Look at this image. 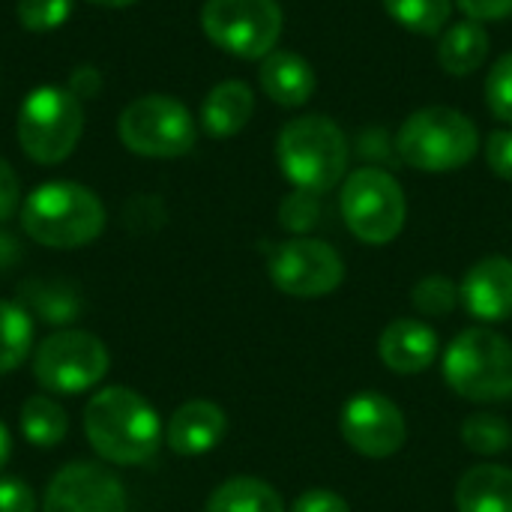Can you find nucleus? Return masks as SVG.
<instances>
[{
    "mask_svg": "<svg viewBox=\"0 0 512 512\" xmlns=\"http://www.w3.org/2000/svg\"><path fill=\"white\" fill-rule=\"evenodd\" d=\"M87 3L108 6V9H123V6H132V3H138V0H87Z\"/></svg>",
    "mask_w": 512,
    "mask_h": 512,
    "instance_id": "58836bf2",
    "label": "nucleus"
},
{
    "mask_svg": "<svg viewBox=\"0 0 512 512\" xmlns=\"http://www.w3.org/2000/svg\"><path fill=\"white\" fill-rule=\"evenodd\" d=\"M15 12H18L21 27L33 33H48V30H57L69 18L72 0H18Z\"/></svg>",
    "mask_w": 512,
    "mask_h": 512,
    "instance_id": "c85d7f7f",
    "label": "nucleus"
},
{
    "mask_svg": "<svg viewBox=\"0 0 512 512\" xmlns=\"http://www.w3.org/2000/svg\"><path fill=\"white\" fill-rule=\"evenodd\" d=\"M18 258H21V246H18V240L0 225V270H9V267H15L18 264Z\"/></svg>",
    "mask_w": 512,
    "mask_h": 512,
    "instance_id": "e433bc0d",
    "label": "nucleus"
},
{
    "mask_svg": "<svg viewBox=\"0 0 512 512\" xmlns=\"http://www.w3.org/2000/svg\"><path fill=\"white\" fill-rule=\"evenodd\" d=\"M396 147L411 168L441 174V171H456L477 156L480 132L471 123V117H465L462 111L432 105L414 111L402 123Z\"/></svg>",
    "mask_w": 512,
    "mask_h": 512,
    "instance_id": "423d86ee",
    "label": "nucleus"
},
{
    "mask_svg": "<svg viewBox=\"0 0 512 512\" xmlns=\"http://www.w3.org/2000/svg\"><path fill=\"white\" fill-rule=\"evenodd\" d=\"M459 297L468 315L483 324H501L512 318V258L489 255L477 261L465 273Z\"/></svg>",
    "mask_w": 512,
    "mask_h": 512,
    "instance_id": "4468645a",
    "label": "nucleus"
},
{
    "mask_svg": "<svg viewBox=\"0 0 512 512\" xmlns=\"http://www.w3.org/2000/svg\"><path fill=\"white\" fill-rule=\"evenodd\" d=\"M0 512H36V495L24 480H0Z\"/></svg>",
    "mask_w": 512,
    "mask_h": 512,
    "instance_id": "473e14b6",
    "label": "nucleus"
},
{
    "mask_svg": "<svg viewBox=\"0 0 512 512\" xmlns=\"http://www.w3.org/2000/svg\"><path fill=\"white\" fill-rule=\"evenodd\" d=\"M201 27L222 51L258 60L273 54L282 33V9L276 0H207Z\"/></svg>",
    "mask_w": 512,
    "mask_h": 512,
    "instance_id": "9d476101",
    "label": "nucleus"
},
{
    "mask_svg": "<svg viewBox=\"0 0 512 512\" xmlns=\"http://www.w3.org/2000/svg\"><path fill=\"white\" fill-rule=\"evenodd\" d=\"M24 234L48 249H78L105 231V207L96 192L72 180L36 186L21 204Z\"/></svg>",
    "mask_w": 512,
    "mask_h": 512,
    "instance_id": "f03ea898",
    "label": "nucleus"
},
{
    "mask_svg": "<svg viewBox=\"0 0 512 512\" xmlns=\"http://www.w3.org/2000/svg\"><path fill=\"white\" fill-rule=\"evenodd\" d=\"M486 162L489 168L504 177V180H512V129H498L489 135L486 141Z\"/></svg>",
    "mask_w": 512,
    "mask_h": 512,
    "instance_id": "7c9ffc66",
    "label": "nucleus"
},
{
    "mask_svg": "<svg viewBox=\"0 0 512 512\" xmlns=\"http://www.w3.org/2000/svg\"><path fill=\"white\" fill-rule=\"evenodd\" d=\"M99 87H102V78H99V72H96L93 66H81V69H75L72 78H69V90H72L78 99H81V96H96Z\"/></svg>",
    "mask_w": 512,
    "mask_h": 512,
    "instance_id": "c9c22d12",
    "label": "nucleus"
},
{
    "mask_svg": "<svg viewBox=\"0 0 512 512\" xmlns=\"http://www.w3.org/2000/svg\"><path fill=\"white\" fill-rule=\"evenodd\" d=\"M459 512H512V471L504 465H474L456 486Z\"/></svg>",
    "mask_w": 512,
    "mask_h": 512,
    "instance_id": "6ab92c4d",
    "label": "nucleus"
},
{
    "mask_svg": "<svg viewBox=\"0 0 512 512\" xmlns=\"http://www.w3.org/2000/svg\"><path fill=\"white\" fill-rule=\"evenodd\" d=\"M9 456H12V438H9V429H6L3 420H0V471L6 468Z\"/></svg>",
    "mask_w": 512,
    "mask_h": 512,
    "instance_id": "4c0bfd02",
    "label": "nucleus"
},
{
    "mask_svg": "<svg viewBox=\"0 0 512 512\" xmlns=\"http://www.w3.org/2000/svg\"><path fill=\"white\" fill-rule=\"evenodd\" d=\"M117 132L126 150L147 159H177L195 147V120L189 108L162 93L129 102L120 114Z\"/></svg>",
    "mask_w": 512,
    "mask_h": 512,
    "instance_id": "1a4fd4ad",
    "label": "nucleus"
},
{
    "mask_svg": "<svg viewBox=\"0 0 512 512\" xmlns=\"http://www.w3.org/2000/svg\"><path fill=\"white\" fill-rule=\"evenodd\" d=\"M84 435L93 453L108 465H144L150 462L165 429L156 408L132 387H105L84 405Z\"/></svg>",
    "mask_w": 512,
    "mask_h": 512,
    "instance_id": "f257e3e1",
    "label": "nucleus"
},
{
    "mask_svg": "<svg viewBox=\"0 0 512 512\" xmlns=\"http://www.w3.org/2000/svg\"><path fill=\"white\" fill-rule=\"evenodd\" d=\"M18 303L33 321L66 330L81 315V291L60 279H27L18 285Z\"/></svg>",
    "mask_w": 512,
    "mask_h": 512,
    "instance_id": "a211bd4d",
    "label": "nucleus"
},
{
    "mask_svg": "<svg viewBox=\"0 0 512 512\" xmlns=\"http://www.w3.org/2000/svg\"><path fill=\"white\" fill-rule=\"evenodd\" d=\"M342 216L351 234L369 246L393 243L408 216L405 192L399 180L381 168H360L342 186Z\"/></svg>",
    "mask_w": 512,
    "mask_h": 512,
    "instance_id": "6e6552de",
    "label": "nucleus"
},
{
    "mask_svg": "<svg viewBox=\"0 0 512 512\" xmlns=\"http://www.w3.org/2000/svg\"><path fill=\"white\" fill-rule=\"evenodd\" d=\"M111 357L99 336L87 330H57L36 345L33 378L42 390L75 396L93 390L108 375Z\"/></svg>",
    "mask_w": 512,
    "mask_h": 512,
    "instance_id": "0eeeda50",
    "label": "nucleus"
},
{
    "mask_svg": "<svg viewBox=\"0 0 512 512\" xmlns=\"http://www.w3.org/2000/svg\"><path fill=\"white\" fill-rule=\"evenodd\" d=\"M318 198H321V195L294 189V192L282 201V207H279V222H282V228L291 231V234H297V237H306V234L318 225V219H321V204H318Z\"/></svg>",
    "mask_w": 512,
    "mask_h": 512,
    "instance_id": "cd10ccee",
    "label": "nucleus"
},
{
    "mask_svg": "<svg viewBox=\"0 0 512 512\" xmlns=\"http://www.w3.org/2000/svg\"><path fill=\"white\" fill-rule=\"evenodd\" d=\"M489 54V33L480 21L453 24L438 45V60L450 75H471Z\"/></svg>",
    "mask_w": 512,
    "mask_h": 512,
    "instance_id": "412c9836",
    "label": "nucleus"
},
{
    "mask_svg": "<svg viewBox=\"0 0 512 512\" xmlns=\"http://www.w3.org/2000/svg\"><path fill=\"white\" fill-rule=\"evenodd\" d=\"M381 363L396 375H420L441 357V339L432 324L417 318H396L378 339Z\"/></svg>",
    "mask_w": 512,
    "mask_h": 512,
    "instance_id": "2eb2a0df",
    "label": "nucleus"
},
{
    "mask_svg": "<svg viewBox=\"0 0 512 512\" xmlns=\"http://www.w3.org/2000/svg\"><path fill=\"white\" fill-rule=\"evenodd\" d=\"M267 270L282 294L300 300L327 297L345 282L342 255L315 237H294L279 243L267 261Z\"/></svg>",
    "mask_w": 512,
    "mask_h": 512,
    "instance_id": "9b49d317",
    "label": "nucleus"
},
{
    "mask_svg": "<svg viewBox=\"0 0 512 512\" xmlns=\"http://www.w3.org/2000/svg\"><path fill=\"white\" fill-rule=\"evenodd\" d=\"M384 9L405 30L435 36L447 27L453 0H384Z\"/></svg>",
    "mask_w": 512,
    "mask_h": 512,
    "instance_id": "393cba45",
    "label": "nucleus"
},
{
    "mask_svg": "<svg viewBox=\"0 0 512 512\" xmlns=\"http://www.w3.org/2000/svg\"><path fill=\"white\" fill-rule=\"evenodd\" d=\"M18 144L36 165H57L69 159L84 132L81 99L69 87H36L18 108Z\"/></svg>",
    "mask_w": 512,
    "mask_h": 512,
    "instance_id": "39448f33",
    "label": "nucleus"
},
{
    "mask_svg": "<svg viewBox=\"0 0 512 512\" xmlns=\"http://www.w3.org/2000/svg\"><path fill=\"white\" fill-rule=\"evenodd\" d=\"M228 432V417L216 402L207 399H192L180 405L165 426V444L177 456H204Z\"/></svg>",
    "mask_w": 512,
    "mask_h": 512,
    "instance_id": "dca6fc26",
    "label": "nucleus"
},
{
    "mask_svg": "<svg viewBox=\"0 0 512 512\" xmlns=\"http://www.w3.org/2000/svg\"><path fill=\"white\" fill-rule=\"evenodd\" d=\"M288 512H351V507L333 489H306L303 495H297Z\"/></svg>",
    "mask_w": 512,
    "mask_h": 512,
    "instance_id": "2f4dec72",
    "label": "nucleus"
},
{
    "mask_svg": "<svg viewBox=\"0 0 512 512\" xmlns=\"http://www.w3.org/2000/svg\"><path fill=\"white\" fill-rule=\"evenodd\" d=\"M411 303L423 318H447L459 303V285L441 273L423 276L414 288H411Z\"/></svg>",
    "mask_w": 512,
    "mask_h": 512,
    "instance_id": "bb28decb",
    "label": "nucleus"
},
{
    "mask_svg": "<svg viewBox=\"0 0 512 512\" xmlns=\"http://www.w3.org/2000/svg\"><path fill=\"white\" fill-rule=\"evenodd\" d=\"M42 512H129V498L114 471L72 462L51 477Z\"/></svg>",
    "mask_w": 512,
    "mask_h": 512,
    "instance_id": "ddd939ff",
    "label": "nucleus"
},
{
    "mask_svg": "<svg viewBox=\"0 0 512 512\" xmlns=\"http://www.w3.org/2000/svg\"><path fill=\"white\" fill-rule=\"evenodd\" d=\"M450 390L468 402L492 405L512 399V342L489 327L462 330L441 357Z\"/></svg>",
    "mask_w": 512,
    "mask_h": 512,
    "instance_id": "20e7f679",
    "label": "nucleus"
},
{
    "mask_svg": "<svg viewBox=\"0 0 512 512\" xmlns=\"http://www.w3.org/2000/svg\"><path fill=\"white\" fill-rule=\"evenodd\" d=\"M252 111H255V96L249 84L222 81L207 93L201 105V123L213 138H231L249 123Z\"/></svg>",
    "mask_w": 512,
    "mask_h": 512,
    "instance_id": "aec40b11",
    "label": "nucleus"
},
{
    "mask_svg": "<svg viewBox=\"0 0 512 512\" xmlns=\"http://www.w3.org/2000/svg\"><path fill=\"white\" fill-rule=\"evenodd\" d=\"M21 432L33 447H57L69 432V417L51 396L36 393L21 405Z\"/></svg>",
    "mask_w": 512,
    "mask_h": 512,
    "instance_id": "5701e85b",
    "label": "nucleus"
},
{
    "mask_svg": "<svg viewBox=\"0 0 512 512\" xmlns=\"http://www.w3.org/2000/svg\"><path fill=\"white\" fill-rule=\"evenodd\" d=\"M339 432L345 444L366 459H390L408 441L402 408L378 390H363L342 405Z\"/></svg>",
    "mask_w": 512,
    "mask_h": 512,
    "instance_id": "f8f14e48",
    "label": "nucleus"
},
{
    "mask_svg": "<svg viewBox=\"0 0 512 512\" xmlns=\"http://www.w3.org/2000/svg\"><path fill=\"white\" fill-rule=\"evenodd\" d=\"M276 159L294 189L324 195L336 189L348 171V141L330 117L309 114L279 132Z\"/></svg>",
    "mask_w": 512,
    "mask_h": 512,
    "instance_id": "7ed1b4c3",
    "label": "nucleus"
},
{
    "mask_svg": "<svg viewBox=\"0 0 512 512\" xmlns=\"http://www.w3.org/2000/svg\"><path fill=\"white\" fill-rule=\"evenodd\" d=\"M204 512H285L279 492L258 477H231L210 498Z\"/></svg>",
    "mask_w": 512,
    "mask_h": 512,
    "instance_id": "4be33fe9",
    "label": "nucleus"
},
{
    "mask_svg": "<svg viewBox=\"0 0 512 512\" xmlns=\"http://www.w3.org/2000/svg\"><path fill=\"white\" fill-rule=\"evenodd\" d=\"M486 105L498 120L512 123V54H504L492 66L486 78Z\"/></svg>",
    "mask_w": 512,
    "mask_h": 512,
    "instance_id": "c756f323",
    "label": "nucleus"
},
{
    "mask_svg": "<svg viewBox=\"0 0 512 512\" xmlns=\"http://www.w3.org/2000/svg\"><path fill=\"white\" fill-rule=\"evenodd\" d=\"M21 207V183L12 171V165L0 156V225L9 222Z\"/></svg>",
    "mask_w": 512,
    "mask_h": 512,
    "instance_id": "72a5a7b5",
    "label": "nucleus"
},
{
    "mask_svg": "<svg viewBox=\"0 0 512 512\" xmlns=\"http://www.w3.org/2000/svg\"><path fill=\"white\" fill-rule=\"evenodd\" d=\"M315 69L309 66L306 57L294 51H273L261 63V87L264 93L285 108L306 105L315 93Z\"/></svg>",
    "mask_w": 512,
    "mask_h": 512,
    "instance_id": "f3484780",
    "label": "nucleus"
},
{
    "mask_svg": "<svg viewBox=\"0 0 512 512\" xmlns=\"http://www.w3.org/2000/svg\"><path fill=\"white\" fill-rule=\"evenodd\" d=\"M459 438L477 456H501L512 447L510 423L498 414H471L462 423Z\"/></svg>",
    "mask_w": 512,
    "mask_h": 512,
    "instance_id": "a878e982",
    "label": "nucleus"
},
{
    "mask_svg": "<svg viewBox=\"0 0 512 512\" xmlns=\"http://www.w3.org/2000/svg\"><path fill=\"white\" fill-rule=\"evenodd\" d=\"M471 21H501L512 15V0H456Z\"/></svg>",
    "mask_w": 512,
    "mask_h": 512,
    "instance_id": "f704fd0d",
    "label": "nucleus"
},
{
    "mask_svg": "<svg viewBox=\"0 0 512 512\" xmlns=\"http://www.w3.org/2000/svg\"><path fill=\"white\" fill-rule=\"evenodd\" d=\"M33 348V318L21 303L0 300V375L15 372Z\"/></svg>",
    "mask_w": 512,
    "mask_h": 512,
    "instance_id": "b1692460",
    "label": "nucleus"
}]
</instances>
